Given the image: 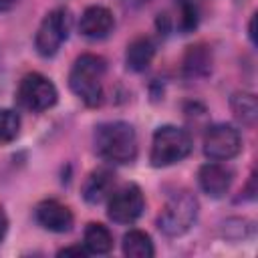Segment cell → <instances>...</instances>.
Here are the masks:
<instances>
[{"mask_svg":"<svg viewBox=\"0 0 258 258\" xmlns=\"http://www.w3.org/2000/svg\"><path fill=\"white\" fill-rule=\"evenodd\" d=\"M115 26L113 12L105 6H89L79 22V30L87 38H105Z\"/></svg>","mask_w":258,"mask_h":258,"instance_id":"cell-11","label":"cell"},{"mask_svg":"<svg viewBox=\"0 0 258 258\" xmlns=\"http://www.w3.org/2000/svg\"><path fill=\"white\" fill-rule=\"evenodd\" d=\"M153 54H155V44L151 38L147 36H139L135 38L129 46H127V54H125V60H127V67L131 71H145L151 60H153Z\"/></svg>","mask_w":258,"mask_h":258,"instance_id":"cell-13","label":"cell"},{"mask_svg":"<svg viewBox=\"0 0 258 258\" xmlns=\"http://www.w3.org/2000/svg\"><path fill=\"white\" fill-rule=\"evenodd\" d=\"M189 151H191L189 133L175 125H163L153 133L149 161L155 167H167L185 159Z\"/></svg>","mask_w":258,"mask_h":258,"instance_id":"cell-3","label":"cell"},{"mask_svg":"<svg viewBox=\"0 0 258 258\" xmlns=\"http://www.w3.org/2000/svg\"><path fill=\"white\" fill-rule=\"evenodd\" d=\"M97 153L111 163H131L137 157V135L125 121H109L95 131Z\"/></svg>","mask_w":258,"mask_h":258,"instance_id":"cell-1","label":"cell"},{"mask_svg":"<svg viewBox=\"0 0 258 258\" xmlns=\"http://www.w3.org/2000/svg\"><path fill=\"white\" fill-rule=\"evenodd\" d=\"M123 254L129 258H151L155 250L149 234L143 230H129L123 236Z\"/></svg>","mask_w":258,"mask_h":258,"instance_id":"cell-15","label":"cell"},{"mask_svg":"<svg viewBox=\"0 0 258 258\" xmlns=\"http://www.w3.org/2000/svg\"><path fill=\"white\" fill-rule=\"evenodd\" d=\"M145 210V198L139 185L127 183L109 196L107 214L117 224H133Z\"/></svg>","mask_w":258,"mask_h":258,"instance_id":"cell-8","label":"cell"},{"mask_svg":"<svg viewBox=\"0 0 258 258\" xmlns=\"http://www.w3.org/2000/svg\"><path fill=\"white\" fill-rule=\"evenodd\" d=\"M232 179H234L232 169L226 167V165H222V163H216V161H210V163L202 165L200 171H198L200 187L210 198H222V196H226L228 189H230V185H232Z\"/></svg>","mask_w":258,"mask_h":258,"instance_id":"cell-10","label":"cell"},{"mask_svg":"<svg viewBox=\"0 0 258 258\" xmlns=\"http://www.w3.org/2000/svg\"><path fill=\"white\" fill-rule=\"evenodd\" d=\"M113 183H115V175L109 169L91 171L85 185H83V198L89 204H99V202H103L105 198L111 196Z\"/></svg>","mask_w":258,"mask_h":258,"instance_id":"cell-12","label":"cell"},{"mask_svg":"<svg viewBox=\"0 0 258 258\" xmlns=\"http://www.w3.org/2000/svg\"><path fill=\"white\" fill-rule=\"evenodd\" d=\"M18 0H0V12H4V10H10L14 4H16Z\"/></svg>","mask_w":258,"mask_h":258,"instance_id":"cell-22","label":"cell"},{"mask_svg":"<svg viewBox=\"0 0 258 258\" xmlns=\"http://www.w3.org/2000/svg\"><path fill=\"white\" fill-rule=\"evenodd\" d=\"M85 248L89 254H107L113 248V236L107 226L91 222L85 228Z\"/></svg>","mask_w":258,"mask_h":258,"instance_id":"cell-14","label":"cell"},{"mask_svg":"<svg viewBox=\"0 0 258 258\" xmlns=\"http://www.w3.org/2000/svg\"><path fill=\"white\" fill-rule=\"evenodd\" d=\"M20 131V117L12 109H0V143L16 139Z\"/></svg>","mask_w":258,"mask_h":258,"instance_id":"cell-17","label":"cell"},{"mask_svg":"<svg viewBox=\"0 0 258 258\" xmlns=\"http://www.w3.org/2000/svg\"><path fill=\"white\" fill-rule=\"evenodd\" d=\"M232 105V111L236 115L238 121H242L244 125H254L256 123V115H258V105H256V97L252 93H236L230 101Z\"/></svg>","mask_w":258,"mask_h":258,"instance_id":"cell-16","label":"cell"},{"mask_svg":"<svg viewBox=\"0 0 258 258\" xmlns=\"http://www.w3.org/2000/svg\"><path fill=\"white\" fill-rule=\"evenodd\" d=\"M103 77L105 60L97 54H81L69 75V85L73 93L89 107H97L103 101Z\"/></svg>","mask_w":258,"mask_h":258,"instance_id":"cell-2","label":"cell"},{"mask_svg":"<svg viewBox=\"0 0 258 258\" xmlns=\"http://www.w3.org/2000/svg\"><path fill=\"white\" fill-rule=\"evenodd\" d=\"M177 12H179V28L183 32H189L198 26V6L194 0H175Z\"/></svg>","mask_w":258,"mask_h":258,"instance_id":"cell-18","label":"cell"},{"mask_svg":"<svg viewBox=\"0 0 258 258\" xmlns=\"http://www.w3.org/2000/svg\"><path fill=\"white\" fill-rule=\"evenodd\" d=\"M149 0H123V4L125 6H131V8H137V6H143V4H147Z\"/></svg>","mask_w":258,"mask_h":258,"instance_id":"cell-23","label":"cell"},{"mask_svg":"<svg viewBox=\"0 0 258 258\" xmlns=\"http://www.w3.org/2000/svg\"><path fill=\"white\" fill-rule=\"evenodd\" d=\"M185 69L187 71H191L194 75L200 71V69H208V56L200 50V46H191V50H189V54H187V60H185Z\"/></svg>","mask_w":258,"mask_h":258,"instance_id":"cell-19","label":"cell"},{"mask_svg":"<svg viewBox=\"0 0 258 258\" xmlns=\"http://www.w3.org/2000/svg\"><path fill=\"white\" fill-rule=\"evenodd\" d=\"M34 218L36 222L48 230V232H56V234H62V232H69L73 228V212L56 202V200H44L40 202L36 208H34Z\"/></svg>","mask_w":258,"mask_h":258,"instance_id":"cell-9","label":"cell"},{"mask_svg":"<svg viewBox=\"0 0 258 258\" xmlns=\"http://www.w3.org/2000/svg\"><path fill=\"white\" fill-rule=\"evenodd\" d=\"M71 30V12L67 8H54L50 10L44 20L40 22L36 36H34V46L38 54L42 56H52L60 48V44L67 40Z\"/></svg>","mask_w":258,"mask_h":258,"instance_id":"cell-6","label":"cell"},{"mask_svg":"<svg viewBox=\"0 0 258 258\" xmlns=\"http://www.w3.org/2000/svg\"><path fill=\"white\" fill-rule=\"evenodd\" d=\"M6 232H8V218H6V212H4L2 206H0V242L4 240Z\"/></svg>","mask_w":258,"mask_h":258,"instance_id":"cell-21","label":"cell"},{"mask_svg":"<svg viewBox=\"0 0 258 258\" xmlns=\"http://www.w3.org/2000/svg\"><path fill=\"white\" fill-rule=\"evenodd\" d=\"M198 212H200L198 198L191 191H177L165 202L157 218V226L165 236L171 238L181 236L196 224Z\"/></svg>","mask_w":258,"mask_h":258,"instance_id":"cell-4","label":"cell"},{"mask_svg":"<svg viewBox=\"0 0 258 258\" xmlns=\"http://www.w3.org/2000/svg\"><path fill=\"white\" fill-rule=\"evenodd\" d=\"M89 254V250L85 248V246H69V248H62V250H58V256H87Z\"/></svg>","mask_w":258,"mask_h":258,"instance_id":"cell-20","label":"cell"},{"mask_svg":"<svg viewBox=\"0 0 258 258\" xmlns=\"http://www.w3.org/2000/svg\"><path fill=\"white\" fill-rule=\"evenodd\" d=\"M242 137L240 131L228 123H218L208 127L204 135V153L214 161H226L240 153Z\"/></svg>","mask_w":258,"mask_h":258,"instance_id":"cell-7","label":"cell"},{"mask_svg":"<svg viewBox=\"0 0 258 258\" xmlns=\"http://www.w3.org/2000/svg\"><path fill=\"white\" fill-rule=\"evenodd\" d=\"M16 99H18L20 107H24L32 113H40V111L50 109L56 103L58 93H56L54 83L48 77H44L40 73H28L26 77H22V81L18 85Z\"/></svg>","mask_w":258,"mask_h":258,"instance_id":"cell-5","label":"cell"}]
</instances>
